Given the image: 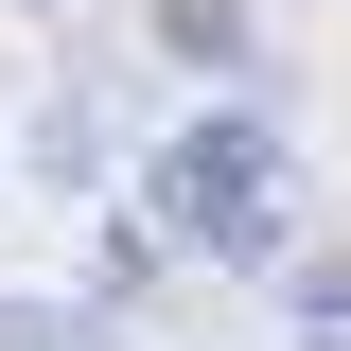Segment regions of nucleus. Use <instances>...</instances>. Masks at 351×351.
<instances>
[{"instance_id":"obj_1","label":"nucleus","mask_w":351,"mask_h":351,"mask_svg":"<svg viewBox=\"0 0 351 351\" xmlns=\"http://www.w3.org/2000/svg\"><path fill=\"white\" fill-rule=\"evenodd\" d=\"M141 228L193 263H228V281H263L281 263V123L263 106H193V123L141 158Z\"/></svg>"},{"instance_id":"obj_2","label":"nucleus","mask_w":351,"mask_h":351,"mask_svg":"<svg viewBox=\"0 0 351 351\" xmlns=\"http://www.w3.org/2000/svg\"><path fill=\"white\" fill-rule=\"evenodd\" d=\"M18 176H53V193H106V176H123L106 106H88V88H53V106H36V141H18Z\"/></svg>"},{"instance_id":"obj_3","label":"nucleus","mask_w":351,"mask_h":351,"mask_svg":"<svg viewBox=\"0 0 351 351\" xmlns=\"http://www.w3.org/2000/svg\"><path fill=\"white\" fill-rule=\"evenodd\" d=\"M176 71H246V0H141Z\"/></svg>"},{"instance_id":"obj_4","label":"nucleus","mask_w":351,"mask_h":351,"mask_svg":"<svg viewBox=\"0 0 351 351\" xmlns=\"http://www.w3.org/2000/svg\"><path fill=\"white\" fill-rule=\"evenodd\" d=\"M0 351H106L88 299H0Z\"/></svg>"},{"instance_id":"obj_5","label":"nucleus","mask_w":351,"mask_h":351,"mask_svg":"<svg viewBox=\"0 0 351 351\" xmlns=\"http://www.w3.org/2000/svg\"><path fill=\"white\" fill-rule=\"evenodd\" d=\"M36 18H53V0H36Z\"/></svg>"}]
</instances>
